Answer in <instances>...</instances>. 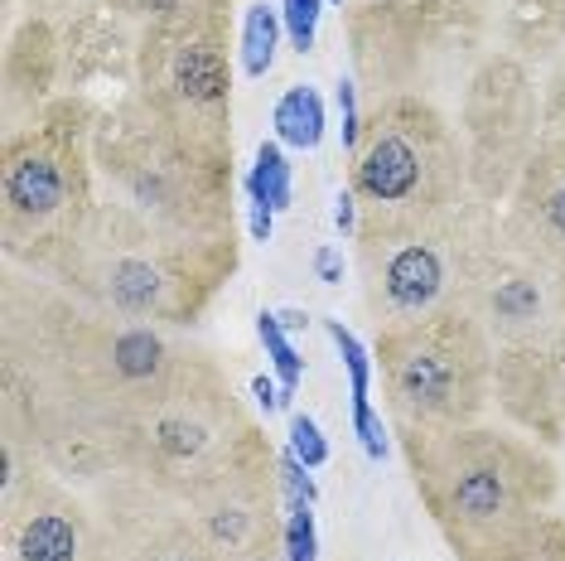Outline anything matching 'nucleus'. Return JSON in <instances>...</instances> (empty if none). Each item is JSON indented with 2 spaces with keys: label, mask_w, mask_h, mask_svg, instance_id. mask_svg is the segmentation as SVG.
Returning a JSON list of instances; mask_svg holds the SVG:
<instances>
[{
  "label": "nucleus",
  "mask_w": 565,
  "mask_h": 561,
  "mask_svg": "<svg viewBox=\"0 0 565 561\" xmlns=\"http://www.w3.org/2000/svg\"><path fill=\"white\" fill-rule=\"evenodd\" d=\"M416 484L426 489L435 518L445 522L449 542L479 557H498L532 518L536 479L546 475L518 445L488 436V431H440L420 436L406 431Z\"/></svg>",
  "instance_id": "nucleus-1"
},
{
  "label": "nucleus",
  "mask_w": 565,
  "mask_h": 561,
  "mask_svg": "<svg viewBox=\"0 0 565 561\" xmlns=\"http://www.w3.org/2000/svg\"><path fill=\"white\" fill-rule=\"evenodd\" d=\"M382 378L406 431H459L483 406L488 349L465 310H440L416 325L382 329Z\"/></svg>",
  "instance_id": "nucleus-2"
},
{
  "label": "nucleus",
  "mask_w": 565,
  "mask_h": 561,
  "mask_svg": "<svg viewBox=\"0 0 565 561\" xmlns=\"http://www.w3.org/2000/svg\"><path fill=\"white\" fill-rule=\"evenodd\" d=\"M459 165L440 131V121L426 112L396 102L387 117L377 112L372 140L358 160V203H367L363 237H387L406 227L445 219L449 194H455Z\"/></svg>",
  "instance_id": "nucleus-3"
},
{
  "label": "nucleus",
  "mask_w": 565,
  "mask_h": 561,
  "mask_svg": "<svg viewBox=\"0 0 565 561\" xmlns=\"http://www.w3.org/2000/svg\"><path fill=\"white\" fill-rule=\"evenodd\" d=\"M449 242L455 233L445 227V219L367 237V305L377 310L382 329L440 315V300L449 296L459 272V247Z\"/></svg>",
  "instance_id": "nucleus-4"
},
{
  "label": "nucleus",
  "mask_w": 565,
  "mask_h": 561,
  "mask_svg": "<svg viewBox=\"0 0 565 561\" xmlns=\"http://www.w3.org/2000/svg\"><path fill=\"white\" fill-rule=\"evenodd\" d=\"M15 561H87V522L63 494H30V508H10Z\"/></svg>",
  "instance_id": "nucleus-5"
},
{
  "label": "nucleus",
  "mask_w": 565,
  "mask_h": 561,
  "mask_svg": "<svg viewBox=\"0 0 565 561\" xmlns=\"http://www.w3.org/2000/svg\"><path fill=\"white\" fill-rule=\"evenodd\" d=\"M479 305L503 339H536L546 325V286L526 266H488L479 276Z\"/></svg>",
  "instance_id": "nucleus-6"
},
{
  "label": "nucleus",
  "mask_w": 565,
  "mask_h": 561,
  "mask_svg": "<svg viewBox=\"0 0 565 561\" xmlns=\"http://www.w3.org/2000/svg\"><path fill=\"white\" fill-rule=\"evenodd\" d=\"M6 203H10V223L15 219H49L68 203V170H63L58 156L49 150H24V156H10L6 170Z\"/></svg>",
  "instance_id": "nucleus-7"
},
{
  "label": "nucleus",
  "mask_w": 565,
  "mask_h": 561,
  "mask_svg": "<svg viewBox=\"0 0 565 561\" xmlns=\"http://www.w3.org/2000/svg\"><path fill=\"white\" fill-rule=\"evenodd\" d=\"M170 87L179 102L189 107H223L227 97V63L217 54V44L209 34H189L184 44L170 54Z\"/></svg>",
  "instance_id": "nucleus-8"
},
{
  "label": "nucleus",
  "mask_w": 565,
  "mask_h": 561,
  "mask_svg": "<svg viewBox=\"0 0 565 561\" xmlns=\"http://www.w3.org/2000/svg\"><path fill=\"white\" fill-rule=\"evenodd\" d=\"M271 126H276V140L280 146H295V150H315L324 140V102L310 83H295L286 97L276 102L271 112Z\"/></svg>",
  "instance_id": "nucleus-9"
},
{
  "label": "nucleus",
  "mask_w": 565,
  "mask_h": 561,
  "mask_svg": "<svg viewBox=\"0 0 565 561\" xmlns=\"http://www.w3.org/2000/svg\"><path fill=\"white\" fill-rule=\"evenodd\" d=\"M280 34H286V20L271 0H256V6L242 15V73L247 78H266L276 68V49Z\"/></svg>",
  "instance_id": "nucleus-10"
},
{
  "label": "nucleus",
  "mask_w": 565,
  "mask_h": 561,
  "mask_svg": "<svg viewBox=\"0 0 565 561\" xmlns=\"http://www.w3.org/2000/svg\"><path fill=\"white\" fill-rule=\"evenodd\" d=\"M247 199L266 203L271 213L290 209V160H286V150H280V140H262V146H256V160L247 174Z\"/></svg>",
  "instance_id": "nucleus-11"
},
{
  "label": "nucleus",
  "mask_w": 565,
  "mask_h": 561,
  "mask_svg": "<svg viewBox=\"0 0 565 561\" xmlns=\"http://www.w3.org/2000/svg\"><path fill=\"white\" fill-rule=\"evenodd\" d=\"M256 335H262L266 359H271L276 378H280V406H290L295 388H300V378H305V359L295 353V343H290V335H286V325H280L276 310H262V315H256Z\"/></svg>",
  "instance_id": "nucleus-12"
},
{
  "label": "nucleus",
  "mask_w": 565,
  "mask_h": 561,
  "mask_svg": "<svg viewBox=\"0 0 565 561\" xmlns=\"http://www.w3.org/2000/svg\"><path fill=\"white\" fill-rule=\"evenodd\" d=\"M280 561H319V532H315V504L286 494V528H280Z\"/></svg>",
  "instance_id": "nucleus-13"
},
{
  "label": "nucleus",
  "mask_w": 565,
  "mask_h": 561,
  "mask_svg": "<svg viewBox=\"0 0 565 561\" xmlns=\"http://www.w3.org/2000/svg\"><path fill=\"white\" fill-rule=\"evenodd\" d=\"M329 329V339H333V349H339V359L343 368H349V388H353V402H372V359H367V349H363V339L353 335L343 320H324Z\"/></svg>",
  "instance_id": "nucleus-14"
},
{
  "label": "nucleus",
  "mask_w": 565,
  "mask_h": 561,
  "mask_svg": "<svg viewBox=\"0 0 565 561\" xmlns=\"http://www.w3.org/2000/svg\"><path fill=\"white\" fill-rule=\"evenodd\" d=\"M324 6H329V0H280V20H286V40H290L295 54H310V49H315Z\"/></svg>",
  "instance_id": "nucleus-15"
},
{
  "label": "nucleus",
  "mask_w": 565,
  "mask_h": 561,
  "mask_svg": "<svg viewBox=\"0 0 565 561\" xmlns=\"http://www.w3.org/2000/svg\"><path fill=\"white\" fill-rule=\"evenodd\" d=\"M290 455L300 465H310V469L329 465V441H324V431L315 426V416H305V412L290 416Z\"/></svg>",
  "instance_id": "nucleus-16"
},
{
  "label": "nucleus",
  "mask_w": 565,
  "mask_h": 561,
  "mask_svg": "<svg viewBox=\"0 0 565 561\" xmlns=\"http://www.w3.org/2000/svg\"><path fill=\"white\" fill-rule=\"evenodd\" d=\"M353 431H358V445H363L367 461H387V426H382L372 402H353Z\"/></svg>",
  "instance_id": "nucleus-17"
},
{
  "label": "nucleus",
  "mask_w": 565,
  "mask_h": 561,
  "mask_svg": "<svg viewBox=\"0 0 565 561\" xmlns=\"http://www.w3.org/2000/svg\"><path fill=\"white\" fill-rule=\"evenodd\" d=\"M276 475H280V484H286V494H290V499H305V504H315V499H319V489H315V475H310V465H300V461H295L290 451L280 455Z\"/></svg>",
  "instance_id": "nucleus-18"
},
{
  "label": "nucleus",
  "mask_w": 565,
  "mask_h": 561,
  "mask_svg": "<svg viewBox=\"0 0 565 561\" xmlns=\"http://www.w3.org/2000/svg\"><path fill=\"white\" fill-rule=\"evenodd\" d=\"M146 561H209V542L174 532V538H164L156 552H146Z\"/></svg>",
  "instance_id": "nucleus-19"
},
{
  "label": "nucleus",
  "mask_w": 565,
  "mask_h": 561,
  "mask_svg": "<svg viewBox=\"0 0 565 561\" xmlns=\"http://www.w3.org/2000/svg\"><path fill=\"white\" fill-rule=\"evenodd\" d=\"M333 102H339V117H343V150H353L358 146V93H353V83L343 78L339 83V93H333Z\"/></svg>",
  "instance_id": "nucleus-20"
},
{
  "label": "nucleus",
  "mask_w": 565,
  "mask_h": 561,
  "mask_svg": "<svg viewBox=\"0 0 565 561\" xmlns=\"http://www.w3.org/2000/svg\"><path fill=\"white\" fill-rule=\"evenodd\" d=\"M333 227H339V233H353L358 227V194L353 189H343V194L333 199Z\"/></svg>",
  "instance_id": "nucleus-21"
},
{
  "label": "nucleus",
  "mask_w": 565,
  "mask_h": 561,
  "mask_svg": "<svg viewBox=\"0 0 565 561\" xmlns=\"http://www.w3.org/2000/svg\"><path fill=\"white\" fill-rule=\"evenodd\" d=\"M315 272H319V280H324V286H339L343 280V257L333 247H319L315 252Z\"/></svg>",
  "instance_id": "nucleus-22"
},
{
  "label": "nucleus",
  "mask_w": 565,
  "mask_h": 561,
  "mask_svg": "<svg viewBox=\"0 0 565 561\" xmlns=\"http://www.w3.org/2000/svg\"><path fill=\"white\" fill-rule=\"evenodd\" d=\"M542 219H546V227L556 237H565V189H556L546 203H542Z\"/></svg>",
  "instance_id": "nucleus-23"
},
{
  "label": "nucleus",
  "mask_w": 565,
  "mask_h": 561,
  "mask_svg": "<svg viewBox=\"0 0 565 561\" xmlns=\"http://www.w3.org/2000/svg\"><path fill=\"white\" fill-rule=\"evenodd\" d=\"M252 398H256V406H262L266 416H271L276 406H280V388H276L271 378H252Z\"/></svg>",
  "instance_id": "nucleus-24"
},
{
  "label": "nucleus",
  "mask_w": 565,
  "mask_h": 561,
  "mask_svg": "<svg viewBox=\"0 0 565 561\" xmlns=\"http://www.w3.org/2000/svg\"><path fill=\"white\" fill-rule=\"evenodd\" d=\"M280 325H286V335H300V329H310V315H305V310H286V315H280Z\"/></svg>",
  "instance_id": "nucleus-25"
},
{
  "label": "nucleus",
  "mask_w": 565,
  "mask_h": 561,
  "mask_svg": "<svg viewBox=\"0 0 565 561\" xmlns=\"http://www.w3.org/2000/svg\"><path fill=\"white\" fill-rule=\"evenodd\" d=\"M242 561H276V557H271V547H266V552H252V557H242Z\"/></svg>",
  "instance_id": "nucleus-26"
},
{
  "label": "nucleus",
  "mask_w": 565,
  "mask_h": 561,
  "mask_svg": "<svg viewBox=\"0 0 565 561\" xmlns=\"http://www.w3.org/2000/svg\"><path fill=\"white\" fill-rule=\"evenodd\" d=\"M329 6H343V0H329Z\"/></svg>",
  "instance_id": "nucleus-27"
}]
</instances>
